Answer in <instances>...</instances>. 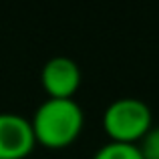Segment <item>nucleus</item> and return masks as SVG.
Returning <instances> with one entry per match:
<instances>
[{
    "label": "nucleus",
    "mask_w": 159,
    "mask_h": 159,
    "mask_svg": "<svg viewBox=\"0 0 159 159\" xmlns=\"http://www.w3.org/2000/svg\"><path fill=\"white\" fill-rule=\"evenodd\" d=\"M141 155L143 159H159V125L151 127L141 139Z\"/></svg>",
    "instance_id": "nucleus-6"
},
{
    "label": "nucleus",
    "mask_w": 159,
    "mask_h": 159,
    "mask_svg": "<svg viewBox=\"0 0 159 159\" xmlns=\"http://www.w3.org/2000/svg\"><path fill=\"white\" fill-rule=\"evenodd\" d=\"M44 91L52 99H73L81 85V69L69 57H52L44 62L40 73Z\"/></svg>",
    "instance_id": "nucleus-4"
},
{
    "label": "nucleus",
    "mask_w": 159,
    "mask_h": 159,
    "mask_svg": "<svg viewBox=\"0 0 159 159\" xmlns=\"http://www.w3.org/2000/svg\"><path fill=\"white\" fill-rule=\"evenodd\" d=\"M103 127L111 141L135 143L151 129V109L137 97H119L103 113Z\"/></svg>",
    "instance_id": "nucleus-2"
},
{
    "label": "nucleus",
    "mask_w": 159,
    "mask_h": 159,
    "mask_svg": "<svg viewBox=\"0 0 159 159\" xmlns=\"http://www.w3.org/2000/svg\"><path fill=\"white\" fill-rule=\"evenodd\" d=\"M32 123L18 113H0V159H26L34 149Z\"/></svg>",
    "instance_id": "nucleus-3"
},
{
    "label": "nucleus",
    "mask_w": 159,
    "mask_h": 159,
    "mask_svg": "<svg viewBox=\"0 0 159 159\" xmlns=\"http://www.w3.org/2000/svg\"><path fill=\"white\" fill-rule=\"evenodd\" d=\"M93 159H143L139 145L123 143V141H109L97 149Z\"/></svg>",
    "instance_id": "nucleus-5"
},
{
    "label": "nucleus",
    "mask_w": 159,
    "mask_h": 159,
    "mask_svg": "<svg viewBox=\"0 0 159 159\" xmlns=\"http://www.w3.org/2000/svg\"><path fill=\"white\" fill-rule=\"evenodd\" d=\"M32 131L36 143L48 149H62L79 137L85 125V113L75 99L43 101L32 117Z\"/></svg>",
    "instance_id": "nucleus-1"
}]
</instances>
